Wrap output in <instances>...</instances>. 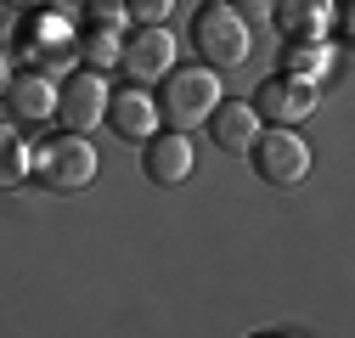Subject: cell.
Returning <instances> with one entry per match:
<instances>
[{
	"label": "cell",
	"instance_id": "cell-1",
	"mask_svg": "<svg viewBox=\"0 0 355 338\" xmlns=\"http://www.w3.org/2000/svg\"><path fill=\"white\" fill-rule=\"evenodd\" d=\"M153 102H158V124L192 136L198 124H209V113L226 102V91H220V73L198 62V68H169L158 79V96Z\"/></svg>",
	"mask_w": 355,
	"mask_h": 338
},
{
	"label": "cell",
	"instance_id": "cell-2",
	"mask_svg": "<svg viewBox=\"0 0 355 338\" xmlns=\"http://www.w3.org/2000/svg\"><path fill=\"white\" fill-rule=\"evenodd\" d=\"M192 46L203 57V68H243L254 57V28L232 12V0H203L192 17Z\"/></svg>",
	"mask_w": 355,
	"mask_h": 338
},
{
	"label": "cell",
	"instance_id": "cell-3",
	"mask_svg": "<svg viewBox=\"0 0 355 338\" xmlns=\"http://www.w3.org/2000/svg\"><path fill=\"white\" fill-rule=\"evenodd\" d=\"M96 169H102L96 147L85 141V136H73V130H62L57 141H46V147L34 152L28 175H34L40 186H51V192H85V186L96 181Z\"/></svg>",
	"mask_w": 355,
	"mask_h": 338
},
{
	"label": "cell",
	"instance_id": "cell-4",
	"mask_svg": "<svg viewBox=\"0 0 355 338\" xmlns=\"http://www.w3.org/2000/svg\"><path fill=\"white\" fill-rule=\"evenodd\" d=\"M248 158H254V175H259L265 186H299V181L310 175V147H304V136H299V130H282V124L259 130L254 147H248Z\"/></svg>",
	"mask_w": 355,
	"mask_h": 338
},
{
	"label": "cell",
	"instance_id": "cell-5",
	"mask_svg": "<svg viewBox=\"0 0 355 338\" xmlns=\"http://www.w3.org/2000/svg\"><path fill=\"white\" fill-rule=\"evenodd\" d=\"M119 68H124V79H136L141 91H147V84H158V79L175 68V34H169L164 23H141L136 34H124Z\"/></svg>",
	"mask_w": 355,
	"mask_h": 338
},
{
	"label": "cell",
	"instance_id": "cell-6",
	"mask_svg": "<svg viewBox=\"0 0 355 338\" xmlns=\"http://www.w3.org/2000/svg\"><path fill=\"white\" fill-rule=\"evenodd\" d=\"M107 79L102 73H91V68H79V73H68L62 84H57V118L68 124L73 136H85V130H96V124L107 118Z\"/></svg>",
	"mask_w": 355,
	"mask_h": 338
},
{
	"label": "cell",
	"instance_id": "cell-7",
	"mask_svg": "<svg viewBox=\"0 0 355 338\" xmlns=\"http://www.w3.org/2000/svg\"><path fill=\"white\" fill-rule=\"evenodd\" d=\"M316 102H322V91H316L310 79L271 73V79L259 84V96H254L248 107L259 113V124H282V130H288V124H299V118H310V113H316Z\"/></svg>",
	"mask_w": 355,
	"mask_h": 338
},
{
	"label": "cell",
	"instance_id": "cell-8",
	"mask_svg": "<svg viewBox=\"0 0 355 338\" xmlns=\"http://www.w3.org/2000/svg\"><path fill=\"white\" fill-rule=\"evenodd\" d=\"M141 169H147V181H158V186H181V181H192V169H198L192 136H181V130H158L153 141H141Z\"/></svg>",
	"mask_w": 355,
	"mask_h": 338
},
{
	"label": "cell",
	"instance_id": "cell-9",
	"mask_svg": "<svg viewBox=\"0 0 355 338\" xmlns=\"http://www.w3.org/2000/svg\"><path fill=\"white\" fill-rule=\"evenodd\" d=\"M107 130L119 136V141H130V147H141V141H153L158 136V102L141 91V84H130V91H113L107 96Z\"/></svg>",
	"mask_w": 355,
	"mask_h": 338
},
{
	"label": "cell",
	"instance_id": "cell-10",
	"mask_svg": "<svg viewBox=\"0 0 355 338\" xmlns=\"http://www.w3.org/2000/svg\"><path fill=\"white\" fill-rule=\"evenodd\" d=\"M271 23L288 34V46H310V39H327L338 23V0H277Z\"/></svg>",
	"mask_w": 355,
	"mask_h": 338
},
{
	"label": "cell",
	"instance_id": "cell-11",
	"mask_svg": "<svg viewBox=\"0 0 355 338\" xmlns=\"http://www.w3.org/2000/svg\"><path fill=\"white\" fill-rule=\"evenodd\" d=\"M0 96H6L12 124H51V113H57V84L46 73H12Z\"/></svg>",
	"mask_w": 355,
	"mask_h": 338
},
{
	"label": "cell",
	"instance_id": "cell-12",
	"mask_svg": "<svg viewBox=\"0 0 355 338\" xmlns=\"http://www.w3.org/2000/svg\"><path fill=\"white\" fill-rule=\"evenodd\" d=\"M259 130H265V124H259V113H254L248 102H220V107L209 113V136H214L220 152H248Z\"/></svg>",
	"mask_w": 355,
	"mask_h": 338
},
{
	"label": "cell",
	"instance_id": "cell-13",
	"mask_svg": "<svg viewBox=\"0 0 355 338\" xmlns=\"http://www.w3.org/2000/svg\"><path fill=\"white\" fill-rule=\"evenodd\" d=\"M73 46H79L85 68L102 73V68H113V62H119V46H124V39H119V28H113V23H91V28H79V34H73Z\"/></svg>",
	"mask_w": 355,
	"mask_h": 338
},
{
	"label": "cell",
	"instance_id": "cell-14",
	"mask_svg": "<svg viewBox=\"0 0 355 338\" xmlns=\"http://www.w3.org/2000/svg\"><path fill=\"white\" fill-rule=\"evenodd\" d=\"M28 163H34L28 141L17 136V124L0 118V192H12V186H23V181H28Z\"/></svg>",
	"mask_w": 355,
	"mask_h": 338
},
{
	"label": "cell",
	"instance_id": "cell-15",
	"mask_svg": "<svg viewBox=\"0 0 355 338\" xmlns=\"http://www.w3.org/2000/svg\"><path fill=\"white\" fill-rule=\"evenodd\" d=\"M327 68H333L327 39H310V46H288V51H282V73H288V79H310V84H316Z\"/></svg>",
	"mask_w": 355,
	"mask_h": 338
},
{
	"label": "cell",
	"instance_id": "cell-16",
	"mask_svg": "<svg viewBox=\"0 0 355 338\" xmlns=\"http://www.w3.org/2000/svg\"><path fill=\"white\" fill-rule=\"evenodd\" d=\"M271 6H277V0H232V12L254 28V23H271Z\"/></svg>",
	"mask_w": 355,
	"mask_h": 338
},
{
	"label": "cell",
	"instance_id": "cell-17",
	"mask_svg": "<svg viewBox=\"0 0 355 338\" xmlns=\"http://www.w3.org/2000/svg\"><path fill=\"white\" fill-rule=\"evenodd\" d=\"M124 6H130V17H136V23H158V17H169L175 0H124Z\"/></svg>",
	"mask_w": 355,
	"mask_h": 338
},
{
	"label": "cell",
	"instance_id": "cell-18",
	"mask_svg": "<svg viewBox=\"0 0 355 338\" xmlns=\"http://www.w3.org/2000/svg\"><path fill=\"white\" fill-rule=\"evenodd\" d=\"M6 6H12V12H28V17H34V12H46L51 0H6Z\"/></svg>",
	"mask_w": 355,
	"mask_h": 338
},
{
	"label": "cell",
	"instance_id": "cell-19",
	"mask_svg": "<svg viewBox=\"0 0 355 338\" xmlns=\"http://www.w3.org/2000/svg\"><path fill=\"white\" fill-rule=\"evenodd\" d=\"M6 79H12V62H6V51H0V91H6Z\"/></svg>",
	"mask_w": 355,
	"mask_h": 338
},
{
	"label": "cell",
	"instance_id": "cell-20",
	"mask_svg": "<svg viewBox=\"0 0 355 338\" xmlns=\"http://www.w3.org/2000/svg\"><path fill=\"white\" fill-rule=\"evenodd\" d=\"M254 338H277V332H254Z\"/></svg>",
	"mask_w": 355,
	"mask_h": 338
}]
</instances>
